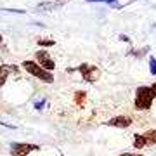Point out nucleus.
<instances>
[{
    "instance_id": "f257e3e1",
    "label": "nucleus",
    "mask_w": 156,
    "mask_h": 156,
    "mask_svg": "<svg viewBox=\"0 0 156 156\" xmlns=\"http://www.w3.org/2000/svg\"><path fill=\"white\" fill-rule=\"evenodd\" d=\"M156 99V83L149 87H139L135 90V109L139 111H147L153 106V101Z\"/></svg>"
},
{
    "instance_id": "f03ea898",
    "label": "nucleus",
    "mask_w": 156,
    "mask_h": 156,
    "mask_svg": "<svg viewBox=\"0 0 156 156\" xmlns=\"http://www.w3.org/2000/svg\"><path fill=\"white\" fill-rule=\"evenodd\" d=\"M21 66L26 69V73H30L31 76L38 78V80H42L44 83H52V82H54V75L50 71H47V69H44L42 66H38L37 61H31V59L28 61V59H26V61H23Z\"/></svg>"
},
{
    "instance_id": "7ed1b4c3",
    "label": "nucleus",
    "mask_w": 156,
    "mask_h": 156,
    "mask_svg": "<svg viewBox=\"0 0 156 156\" xmlns=\"http://www.w3.org/2000/svg\"><path fill=\"white\" fill-rule=\"evenodd\" d=\"M73 71H80L82 73V76L85 78V82H89V83H94V82H97L101 76V71L97 66H92V64H80L78 68H69L68 69V73H73Z\"/></svg>"
},
{
    "instance_id": "20e7f679",
    "label": "nucleus",
    "mask_w": 156,
    "mask_h": 156,
    "mask_svg": "<svg viewBox=\"0 0 156 156\" xmlns=\"http://www.w3.org/2000/svg\"><path fill=\"white\" fill-rule=\"evenodd\" d=\"M33 151H40V146L33 142H11L9 144L11 156H30V153Z\"/></svg>"
},
{
    "instance_id": "39448f33",
    "label": "nucleus",
    "mask_w": 156,
    "mask_h": 156,
    "mask_svg": "<svg viewBox=\"0 0 156 156\" xmlns=\"http://www.w3.org/2000/svg\"><path fill=\"white\" fill-rule=\"evenodd\" d=\"M156 144V128H149L144 134H135L134 135V147L135 149H142L147 146Z\"/></svg>"
},
{
    "instance_id": "423d86ee",
    "label": "nucleus",
    "mask_w": 156,
    "mask_h": 156,
    "mask_svg": "<svg viewBox=\"0 0 156 156\" xmlns=\"http://www.w3.org/2000/svg\"><path fill=\"white\" fill-rule=\"evenodd\" d=\"M35 59H37V64L42 66L44 69H47V71H54V69H56V62H54V59L50 57V54L47 52V50H44V49L37 50Z\"/></svg>"
},
{
    "instance_id": "0eeeda50",
    "label": "nucleus",
    "mask_w": 156,
    "mask_h": 156,
    "mask_svg": "<svg viewBox=\"0 0 156 156\" xmlns=\"http://www.w3.org/2000/svg\"><path fill=\"white\" fill-rule=\"evenodd\" d=\"M106 125L108 127H115V128H128L132 125V118L128 115H116L111 120H108Z\"/></svg>"
},
{
    "instance_id": "6e6552de",
    "label": "nucleus",
    "mask_w": 156,
    "mask_h": 156,
    "mask_svg": "<svg viewBox=\"0 0 156 156\" xmlns=\"http://www.w3.org/2000/svg\"><path fill=\"white\" fill-rule=\"evenodd\" d=\"M11 71L12 73H19V66H16V64H2V66H0V87L5 85Z\"/></svg>"
},
{
    "instance_id": "1a4fd4ad",
    "label": "nucleus",
    "mask_w": 156,
    "mask_h": 156,
    "mask_svg": "<svg viewBox=\"0 0 156 156\" xmlns=\"http://www.w3.org/2000/svg\"><path fill=\"white\" fill-rule=\"evenodd\" d=\"M85 101H87V94H85L83 90H76L75 92V102H76V106H83Z\"/></svg>"
},
{
    "instance_id": "9d476101",
    "label": "nucleus",
    "mask_w": 156,
    "mask_h": 156,
    "mask_svg": "<svg viewBox=\"0 0 156 156\" xmlns=\"http://www.w3.org/2000/svg\"><path fill=\"white\" fill-rule=\"evenodd\" d=\"M38 45L40 47H50V45H56V42L52 38H44V40H38Z\"/></svg>"
},
{
    "instance_id": "9b49d317",
    "label": "nucleus",
    "mask_w": 156,
    "mask_h": 156,
    "mask_svg": "<svg viewBox=\"0 0 156 156\" xmlns=\"http://www.w3.org/2000/svg\"><path fill=\"white\" fill-rule=\"evenodd\" d=\"M149 71H151V75H156V57L149 59Z\"/></svg>"
},
{
    "instance_id": "f8f14e48",
    "label": "nucleus",
    "mask_w": 156,
    "mask_h": 156,
    "mask_svg": "<svg viewBox=\"0 0 156 156\" xmlns=\"http://www.w3.org/2000/svg\"><path fill=\"white\" fill-rule=\"evenodd\" d=\"M44 106H45V101H38V102H35V109H37V111H42Z\"/></svg>"
},
{
    "instance_id": "ddd939ff",
    "label": "nucleus",
    "mask_w": 156,
    "mask_h": 156,
    "mask_svg": "<svg viewBox=\"0 0 156 156\" xmlns=\"http://www.w3.org/2000/svg\"><path fill=\"white\" fill-rule=\"evenodd\" d=\"M87 2H106V4H116V0H87Z\"/></svg>"
},
{
    "instance_id": "4468645a",
    "label": "nucleus",
    "mask_w": 156,
    "mask_h": 156,
    "mask_svg": "<svg viewBox=\"0 0 156 156\" xmlns=\"http://www.w3.org/2000/svg\"><path fill=\"white\" fill-rule=\"evenodd\" d=\"M120 40H123V42H130V38H128V37H125V35H122V37H120Z\"/></svg>"
},
{
    "instance_id": "2eb2a0df",
    "label": "nucleus",
    "mask_w": 156,
    "mask_h": 156,
    "mask_svg": "<svg viewBox=\"0 0 156 156\" xmlns=\"http://www.w3.org/2000/svg\"><path fill=\"white\" fill-rule=\"evenodd\" d=\"M57 4H68V2H69V0H56Z\"/></svg>"
},
{
    "instance_id": "dca6fc26",
    "label": "nucleus",
    "mask_w": 156,
    "mask_h": 156,
    "mask_svg": "<svg viewBox=\"0 0 156 156\" xmlns=\"http://www.w3.org/2000/svg\"><path fill=\"white\" fill-rule=\"evenodd\" d=\"M120 156H134V154H130V153H123V154H120Z\"/></svg>"
},
{
    "instance_id": "f3484780",
    "label": "nucleus",
    "mask_w": 156,
    "mask_h": 156,
    "mask_svg": "<svg viewBox=\"0 0 156 156\" xmlns=\"http://www.w3.org/2000/svg\"><path fill=\"white\" fill-rule=\"evenodd\" d=\"M2 40H4V38H2V35H0V44H2Z\"/></svg>"
},
{
    "instance_id": "a211bd4d",
    "label": "nucleus",
    "mask_w": 156,
    "mask_h": 156,
    "mask_svg": "<svg viewBox=\"0 0 156 156\" xmlns=\"http://www.w3.org/2000/svg\"><path fill=\"white\" fill-rule=\"evenodd\" d=\"M134 156H144V154H134Z\"/></svg>"
},
{
    "instance_id": "6ab92c4d",
    "label": "nucleus",
    "mask_w": 156,
    "mask_h": 156,
    "mask_svg": "<svg viewBox=\"0 0 156 156\" xmlns=\"http://www.w3.org/2000/svg\"><path fill=\"white\" fill-rule=\"evenodd\" d=\"M61 156H62V154H61Z\"/></svg>"
}]
</instances>
